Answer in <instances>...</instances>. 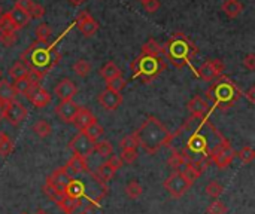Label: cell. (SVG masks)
Masks as SVG:
<instances>
[{
    "label": "cell",
    "mask_w": 255,
    "mask_h": 214,
    "mask_svg": "<svg viewBox=\"0 0 255 214\" xmlns=\"http://www.w3.org/2000/svg\"><path fill=\"white\" fill-rule=\"evenodd\" d=\"M96 203L97 201H91V200L84 201L82 198L81 200H76L75 204H73V207H72V210L67 214H88V212L93 207H96Z\"/></svg>",
    "instance_id": "cell-26"
},
{
    "label": "cell",
    "mask_w": 255,
    "mask_h": 214,
    "mask_svg": "<svg viewBox=\"0 0 255 214\" xmlns=\"http://www.w3.org/2000/svg\"><path fill=\"white\" fill-rule=\"evenodd\" d=\"M34 34H36L37 40H40V42H48V39H49V36H51V28H49V25H48L46 22H42V24H39V25L36 27Z\"/></svg>",
    "instance_id": "cell-39"
},
{
    "label": "cell",
    "mask_w": 255,
    "mask_h": 214,
    "mask_svg": "<svg viewBox=\"0 0 255 214\" xmlns=\"http://www.w3.org/2000/svg\"><path fill=\"white\" fill-rule=\"evenodd\" d=\"M3 31H15L13 22L7 12L0 15V33H3Z\"/></svg>",
    "instance_id": "cell-45"
},
{
    "label": "cell",
    "mask_w": 255,
    "mask_h": 214,
    "mask_svg": "<svg viewBox=\"0 0 255 214\" xmlns=\"http://www.w3.org/2000/svg\"><path fill=\"white\" fill-rule=\"evenodd\" d=\"M227 212H229L227 206L223 201H220V200L212 201L208 206V209H206V213L208 214H227Z\"/></svg>",
    "instance_id": "cell-38"
},
{
    "label": "cell",
    "mask_w": 255,
    "mask_h": 214,
    "mask_svg": "<svg viewBox=\"0 0 255 214\" xmlns=\"http://www.w3.org/2000/svg\"><path fill=\"white\" fill-rule=\"evenodd\" d=\"M16 40H18L16 31H3V33H0V43H1L4 48L13 46Z\"/></svg>",
    "instance_id": "cell-42"
},
{
    "label": "cell",
    "mask_w": 255,
    "mask_h": 214,
    "mask_svg": "<svg viewBox=\"0 0 255 214\" xmlns=\"http://www.w3.org/2000/svg\"><path fill=\"white\" fill-rule=\"evenodd\" d=\"M244 67L248 69L250 71L255 70V54H248V55L244 58Z\"/></svg>",
    "instance_id": "cell-50"
},
{
    "label": "cell",
    "mask_w": 255,
    "mask_h": 214,
    "mask_svg": "<svg viewBox=\"0 0 255 214\" xmlns=\"http://www.w3.org/2000/svg\"><path fill=\"white\" fill-rule=\"evenodd\" d=\"M43 13H45V7L37 4V3H33L31 9L28 12V16L30 18H40V16H43Z\"/></svg>",
    "instance_id": "cell-49"
},
{
    "label": "cell",
    "mask_w": 255,
    "mask_h": 214,
    "mask_svg": "<svg viewBox=\"0 0 255 214\" xmlns=\"http://www.w3.org/2000/svg\"><path fill=\"white\" fill-rule=\"evenodd\" d=\"M16 95H18V94L15 92L12 83H9L6 79H1V80H0V100H1L4 104H7V103H10V101H15Z\"/></svg>",
    "instance_id": "cell-24"
},
{
    "label": "cell",
    "mask_w": 255,
    "mask_h": 214,
    "mask_svg": "<svg viewBox=\"0 0 255 214\" xmlns=\"http://www.w3.org/2000/svg\"><path fill=\"white\" fill-rule=\"evenodd\" d=\"M94 144L96 142H93L85 133L79 131L69 143V149L73 152V155H79L82 158H88L90 155H93L94 152Z\"/></svg>",
    "instance_id": "cell-9"
},
{
    "label": "cell",
    "mask_w": 255,
    "mask_h": 214,
    "mask_svg": "<svg viewBox=\"0 0 255 214\" xmlns=\"http://www.w3.org/2000/svg\"><path fill=\"white\" fill-rule=\"evenodd\" d=\"M64 195L70 200H81L85 197V186L82 185V182L72 179V182L64 191Z\"/></svg>",
    "instance_id": "cell-22"
},
{
    "label": "cell",
    "mask_w": 255,
    "mask_h": 214,
    "mask_svg": "<svg viewBox=\"0 0 255 214\" xmlns=\"http://www.w3.org/2000/svg\"><path fill=\"white\" fill-rule=\"evenodd\" d=\"M105 162H106V164H108L114 171H115V173L123 167V161H121V158H120L118 155H111Z\"/></svg>",
    "instance_id": "cell-47"
},
{
    "label": "cell",
    "mask_w": 255,
    "mask_h": 214,
    "mask_svg": "<svg viewBox=\"0 0 255 214\" xmlns=\"http://www.w3.org/2000/svg\"><path fill=\"white\" fill-rule=\"evenodd\" d=\"M0 74H1V71H0Z\"/></svg>",
    "instance_id": "cell-59"
},
{
    "label": "cell",
    "mask_w": 255,
    "mask_h": 214,
    "mask_svg": "<svg viewBox=\"0 0 255 214\" xmlns=\"http://www.w3.org/2000/svg\"><path fill=\"white\" fill-rule=\"evenodd\" d=\"M133 134L137 140V144L146 153L155 155L161 147L167 144L170 131L163 122H160V119L155 116H148Z\"/></svg>",
    "instance_id": "cell-3"
},
{
    "label": "cell",
    "mask_w": 255,
    "mask_h": 214,
    "mask_svg": "<svg viewBox=\"0 0 255 214\" xmlns=\"http://www.w3.org/2000/svg\"><path fill=\"white\" fill-rule=\"evenodd\" d=\"M27 118V109L18 103L16 100L15 101H10L6 104V109H4V119L12 124V125H19L24 119Z\"/></svg>",
    "instance_id": "cell-12"
},
{
    "label": "cell",
    "mask_w": 255,
    "mask_h": 214,
    "mask_svg": "<svg viewBox=\"0 0 255 214\" xmlns=\"http://www.w3.org/2000/svg\"><path fill=\"white\" fill-rule=\"evenodd\" d=\"M140 1H143V0H140Z\"/></svg>",
    "instance_id": "cell-58"
},
{
    "label": "cell",
    "mask_w": 255,
    "mask_h": 214,
    "mask_svg": "<svg viewBox=\"0 0 255 214\" xmlns=\"http://www.w3.org/2000/svg\"><path fill=\"white\" fill-rule=\"evenodd\" d=\"M64 168L67 170V173L72 176V174H82V173H87L88 171V164H87V159L79 156V155H73L67 164L64 165Z\"/></svg>",
    "instance_id": "cell-20"
},
{
    "label": "cell",
    "mask_w": 255,
    "mask_h": 214,
    "mask_svg": "<svg viewBox=\"0 0 255 214\" xmlns=\"http://www.w3.org/2000/svg\"><path fill=\"white\" fill-rule=\"evenodd\" d=\"M206 95H208V98L211 100V103L214 104L215 109L227 110L241 98L242 91L239 89L236 82H233L230 77L220 76L211 85V88L206 91Z\"/></svg>",
    "instance_id": "cell-5"
},
{
    "label": "cell",
    "mask_w": 255,
    "mask_h": 214,
    "mask_svg": "<svg viewBox=\"0 0 255 214\" xmlns=\"http://www.w3.org/2000/svg\"><path fill=\"white\" fill-rule=\"evenodd\" d=\"M126 86V79L123 76H117L111 80L106 82V89L115 91V92H121Z\"/></svg>",
    "instance_id": "cell-40"
},
{
    "label": "cell",
    "mask_w": 255,
    "mask_h": 214,
    "mask_svg": "<svg viewBox=\"0 0 255 214\" xmlns=\"http://www.w3.org/2000/svg\"><path fill=\"white\" fill-rule=\"evenodd\" d=\"M1 13H3V10H1V6H0V15H1Z\"/></svg>",
    "instance_id": "cell-56"
},
{
    "label": "cell",
    "mask_w": 255,
    "mask_h": 214,
    "mask_svg": "<svg viewBox=\"0 0 255 214\" xmlns=\"http://www.w3.org/2000/svg\"><path fill=\"white\" fill-rule=\"evenodd\" d=\"M235 158H236V150L232 147V144L227 139L220 146H217L209 155L211 162L215 164L220 170L229 168L232 165V162L235 161Z\"/></svg>",
    "instance_id": "cell-7"
},
{
    "label": "cell",
    "mask_w": 255,
    "mask_h": 214,
    "mask_svg": "<svg viewBox=\"0 0 255 214\" xmlns=\"http://www.w3.org/2000/svg\"><path fill=\"white\" fill-rule=\"evenodd\" d=\"M7 13H9V16H10L12 22H13L15 31H18V30L24 28V27L30 22V19H31L25 10H22V9L16 7V6H13V7H12V10H10V12H7Z\"/></svg>",
    "instance_id": "cell-21"
},
{
    "label": "cell",
    "mask_w": 255,
    "mask_h": 214,
    "mask_svg": "<svg viewBox=\"0 0 255 214\" xmlns=\"http://www.w3.org/2000/svg\"><path fill=\"white\" fill-rule=\"evenodd\" d=\"M93 122H96V116L93 115V112L87 107H79L78 109V113L73 119L72 124H75V127L79 130V131H84L85 128H88Z\"/></svg>",
    "instance_id": "cell-19"
},
{
    "label": "cell",
    "mask_w": 255,
    "mask_h": 214,
    "mask_svg": "<svg viewBox=\"0 0 255 214\" xmlns=\"http://www.w3.org/2000/svg\"><path fill=\"white\" fill-rule=\"evenodd\" d=\"M82 133H85V134H87L93 142H97V140L105 134V130H103V127L96 121V122H93L88 128H85Z\"/></svg>",
    "instance_id": "cell-32"
},
{
    "label": "cell",
    "mask_w": 255,
    "mask_h": 214,
    "mask_svg": "<svg viewBox=\"0 0 255 214\" xmlns=\"http://www.w3.org/2000/svg\"><path fill=\"white\" fill-rule=\"evenodd\" d=\"M188 110L191 112V116H208L211 106L209 103L202 97V95H196L193 97L188 103H187Z\"/></svg>",
    "instance_id": "cell-18"
},
{
    "label": "cell",
    "mask_w": 255,
    "mask_h": 214,
    "mask_svg": "<svg viewBox=\"0 0 255 214\" xmlns=\"http://www.w3.org/2000/svg\"><path fill=\"white\" fill-rule=\"evenodd\" d=\"M76 25H78V28L81 30V33H82L85 37H91V36L97 31V28H99L97 21H96L87 10H82V12L78 15V18H76Z\"/></svg>",
    "instance_id": "cell-15"
},
{
    "label": "cell",
    "mask_w": 255,
    "mask_h": 214,
    "mask_svg": "<svg viewBox=\"0 0 255 214\" xmlns=\"http://www.w3.org/2000/svg\"><path fill=\"white\" fill-rule=\"evenodd\" d=\"M236 156H239V159H241L244 164H251V162L255 159V152L253 147H250V146H244V147L236 153Z\"/></svg>",
    "instance_id": "cell-36"
},
{
    "label": "cell",
    "mask_w": 255,
    "mask_h": 214,
    "mask_svg": "<svg viewBox=\"0 0 255 214\" xmlns=\"http://www.w3.org/2000/svg\"><path fill=\"white\" fill-rule=\"evenodd\" d=\"M94 152H97V155H100L102 158H109L111 155H114V147L108 140H103L94 144Z\"/></svg>",
    "instance_id": "cell-34"
},
{
    "label": "cell",
    "mask_w": 255,
    "mask_h": 214,
    "mask_svg": "<svg viewBox=\"0 0 255 214\" xmlns=\"http://www.w3.org/2000/svg\"><path fill=\"white\" fill-rule=\"evenodd\" d=\"M33 3H34L33 0H15V6L19 7V9H22V10H25L27 13L30 12Z\"/></svg>",
    "instance_id": "cell-51"
},
{
    "label": "cell",
    "mask_w": 255,
    "mask_h": 214,
    "mask_svg": "<svg viewBox=\"0 0 255 214\" xmlns=\"http://www.w3.org/2000/svg\"><path fill=\"white\" fill-rule=\"evenodd\" d=\"M21 214H28V213H21Z\"/></svg>",
    "instance_id": "cell-57"
},
{
    "label": "cell",
    "mask_w": 255,
    "mask_h": 214,
    "mask_svg": "<svg viewBox=\"0 0 255 214\" xmlns=\"http://www.w3.org/2000/svg\"><path fill=\"white\" fill-rule=\"evenodd\" d=\"M137 150H130V149H127V150H121V155H120V158H121V161L123 162H126V164H133L136 159H137Z\"/></svg>",
    "instance_id": "cell-46"
},
{
    "label": "cell",
    "mask_w": 255,
    "mask_h": 214,
    "mask_svg": "<svg viewBox=\"0 0 255 214\" xmlns=\"http://www.w3.org/2000/svg\"><path fill=\"white\" fill-rule=\"evenodd\" d=\"M167 165L175 171V173H182L185 168H187V165H188V162L179 155V153H176V152H172V155L169 156V159H167Z\"/></svg>",
    "instance_id": "cell-25"
},
{
    "label": "cell",
    "mask_w": 255,
    "mask_h": 214,
    "mask_svg": "<svg viewBox=\"0 0 255 214\" xmlns=\"http://www.w3.org/2000/svg\"><path fill=\"white\" fill-rule=\"evenodd\" d=\"M91 64L87 61V60H78L75 64H73V71L78 74V76H81V77H85V76H88L90 74V71H91Z\"/></svg>",
    "instance_id": "cell-35"
},
{
    "label": "cell",
    "mask_w": 255,
    "mask_h": 214,
    "mask_svg": "<svg viewBox=\"0 0 255 214\" xmlns=\"http://www.w3.org/2000/svg\"><path fill=\"white\" fill-rule=\"evenodd\" d=\"M205 192H206V195H209V197H212V198H218V197L224 192V186H223L221 183H218L217 180H212V182L206 186Z\"/></svg>",
    "instance_id": "cell-41"
},
{
    "label": "cell",
    "mask_w": 255,
    "mask_h": 214,
    "mask_svg": "<svg viewBox=\"0 0 255 214\" xmlns=\"http://www.w3.org/2000/svg\"><path fill=\"white\" fill-rule=\"evenodd\" d=\"M191 186L193 185L184 177L182 173H173L164 180V189L172 198H176V200L182 198L190 191Z\"/></svg>",
    "instance_id": "cell-8"
},
{
    "label": "cell",
    "mask_w": 255,
    "mask_h": 214,
    "mask_svg": "<svg viewBox=\"0 0 255 214\" xmlns=\"http://www.w3.org/2000/svg\"><path fill=\"white\" fill-rule=\"evenodd\" d=\"M224 140L208 116H190L175 133H170L166 147L179 153L188 164H196L209 158L211 152Z\"/></svg>",
    "instance_id": "cell-1"
},
{
    "label": "cell",
    "mask_w": 255,
    "mask_h": 214,
    "mask_svg": "<svg viewBox=\"0 0 255 214\" xmlns=\"http://www.w3.org/2000/svg\"><path fill=\"white\" fill-rule=\"evenodd\" d=\"M120 147H121V150H127V149H130V150H137L139 144H137V140H136L134 134L126 136V137L120 142Z\"/></svg>",
    "instance_id": "cell-43"
},
{
    "label": "cell",
    "mask_w": 255,
    "mask_h": 214,
    "mask_svg": "<svg viewBox=\"0 0 255 214\" xmlns=\"http://www.w3.org/2000/svg\"><path fill=\"white\" fill-rule=\"evenodd\" d=\"M13 150V142L12 139L6 134L0 131V156H7L10 155V152Z\"/></svg>",
    "instance_id": "cell-30"
},
{
    "label": "cell",
    "mask_w": 255,
    "mask_h": 214,
    "mask_svg": "<svg viewBox=\"0 0 255 214\" xmlns=\"http://www.w3.org/2000/svg\"><path fill=\"white\" fill-rule=\"evenodd\" d=\"M69 3L73 6H81L82 3H85V0H69Z\"/></svg>",
    "instance_id": "cell-54"
},
{
    "label": "cell",
    "mask_w": 255,
    "mask_h": 214,
    "mask_svg": "<svg viewBox=\"0 0 255 214\" xmlns=\"http://www.w3.org/2000/svg\"><path fill=\"white\" fill-rule=\"evenodd\" d=\"M197 51V46L184 33H173L166 45L161 46V54L164 60H167L172 66L178 69L188 66Z\"/></svg>",
    "instance_id": "cell-4"
},
{
    "label": "cell",
    "mask_w": 255,
    "mask_h": 214,
    "mask_svg": "<svg viewBox=\"0 0 255 214\" xmlns=\"http://www.w3.org/2000/svg\"><path fill=\"white\" fill-rule=\"evenodd\" d=\"M142 194H143V189H142V186H140L139 182L131 180V182L127 183V186H126V195L130 200H137Z\"/></svg>",
    "instance_id": "cell-33"
},
{
    "label": "cell",
    "mask_w": 255,
    "mask_h": 214,
    "mask_svg": "<svg viewBox=\"0 0 255 214\" xmlns=\"http://www.w3.org/2000/svg\"><path fill=\"white\" fill-rule=\"evenodd\" d=\"M9 76L13 79V80H18V79H22L25 76H28V69L21 63V61H15L10 69H9Z\"/></svg>",
    "instance_id": "cell-28"
},
{
    "label": "cell",
    "mask_w": 255,
    "mask_h": 214,
    "mask_svg": "<svg viewBox=\"0 0 255 214\" xmlns=\"http://www.w3.org/2000/svg\"><path fill=\"white\" fill-rule=\"evenodd\" d=\"M142 54H149V55H163V54H161V46H160L154 39H149V40L142 46Z\"/></svg>",
    "instance_id": "cell-37"
},
{
    "label": "cell",
    "mask_w": 255,
    "mask_h": 214,
    "mask_svg": "<svg viewBox=\"0 0 255 214\" xmlns=\"http://www.w3.org/2000/svg\"><path fill=\"white\" fill-rule=\"evenodd\" d=\"M12 86H13V89H15L16 94L25 95V94L34 86V83L28 79V76H25V77H22V79L15 80V83H12Z\"/></svg>",
    "instance_id": "cell-29"
},
{
    "label": "cell",
    "mask_w": 255,
    "mask_h": 214,
    "mask_svg": "<svg viewBox=\"0 0 255 214\" xmlns=\"http://www.w3.org/2000/svg\"><path fill=\"white\" fill-rule=\"evenodd\" d=\"M60 58L61 55L55 45L36 40L33 45H30V48H27L21 54L19 61L28 69V71H34L45 76L60 63Z\"/></svg>",
    "instance_id": "cell-2"
},
{
    "label": "cell",
    "mask_w": 255,
    "mask_h": 214,
    "mask_svg": "<svg viewBox=\"0 0 255 214\" xmlns=\"http://www.w3.org/2000/svg\"><path fill=\"white\" fill-rule=\"evenodd\" d=\"M99 103L106 109V110H117L121 103H123V95L121 92H115L111 89H105L99 95Z\"/></svg>",
    "instance_id": "cell-16"
},
{
    "label": "cell",
    "mask_w": 255,
    "mask_h": 214,
    "mask_svg": "<svg viewBox=\"0 0 255 214\" xmlns=\"http://www.w3.org/2000/svg\"><path fill=\"white\" fill-rule=\"evenodd\" d=\"M4 109H6V104L0 100V122L4 119Z\"/></svg>",
    "instance_id": "cell-53"
},
{
    "label": "cell",
    "mask_w": 255,
    "mask_h": 214,
    "mask_svg": "<svg viewBox=\"0 0 255 214\" xmlns=\"http://www.w3.org/2000/svg\"><path fill=\"white\" fill-rule=\"evenodd\" d=\"M78 109H79V106L73 100H66V101H60V104H57L55 113L64 124H72L78 113Z\"/></svg>",
    "instance_id": "cell-14"
},
{
    "label": "cell",
    "mask_w": 255,
    "mask_h": 214,
    "mask_svg": "<svg viewBox=\"0 0 255 214\" xmlns=\"http://www.w3.org/2000/svg\"><path fill=\"white\" fill-rule=\"evenodd\" d=\"M142 4H143V9H145L146 12L154 13V12H157L158 7H160V0H143Z\"/></svg>",
    "instance_id": "cell-48"
},
{
    "label": "cell",
    "mask_w": 255,
    "mask_h": 214,
    "mask_svg": "<svg viewBox=\"0 0 255 214\" xmlns=\"http://www.w3.org/2000/svg\"><path fill=\"white\" fill-rule=\"evenodd\" d=\"M34 214H48V213H46L45 210H37V212H36Z\"/></svg>",
    "instance_id": "cell-55"
},
{
    "label": "cell",
    "mask_w": 255,
    "mask_h": 214,
    "mask_svg": "<svg viewBox=\"0 0 255 214\" xmlns=\"http://www.w3.org/2000/svg\"><path fill=\"white\" fill-rule=\"evenodd\" d=\"M100 76L108 82V80H111V79H114V77H117V76H121V70L118 69V66H117L115 63L109 61V63H106V64L102 67Z\"/></svg>",
    "instance_id": "cell-27"
},
{
    "label": "cell",
    "mask_w": 255,
    "mask_h": 214,
    "mask_svg": "<svg viewBox=\"0 0 255 214\" xmlns=\"http://www.w3.org/2000/svg\"><path fill=\"white\" fill-rule=\"evenodd\" d=\"M255 86H251V88H250V91H248V92H247V98H248V100H250V103H251V104H254L255 103Z\"/></svg>",
    "instance_id": "cell-52"
},
{
    "label": "cell",
    "mask_w": 255,
    "mask_h": 214,
    "mask_svg": "<svg viewBox=\"0 0 255 214\" xmlns=\"http://www.w3.org/2000/svg\"><path fill=\"white\" fill-rule=\"evenodd\" d=\"M182 174H184V177H185L191 185H193V183H194V182L202 176V173H200V171H199L193 164H188V165H187V168L182 171Z\"/></svg>",
    "instance_id": "cell-44"
},
{
    "label": "cell",
    "mask_w": 255,
    "mask_h": 214,
    "mask_svg": "<svg viewBox=\"0 0 255 214\" xmlns=\"http://www.w3.org/2000/svg\"><path fill=\"white\" fill-rule=\"evenodd\" d=\"M33 131H34V134H36L37 137L45 139V137H48V136L51 134L52 130H51V125H49L45 119H39L37 122H34Z\"/></svg>",
    "instance_id": "cell-31"
},
{
    "label": "cell",
    "mask_w": 255,
    "mask_h": 214,
    "mask_svg": "<svg viewBox=\"0 0 255 214\" xmlns=\"http://www.w3.org/2000/svg\"><path fill=\"white\" fill-rule=\"evenodd\" d=\"M24 97H25L33 106H36V107H39V109H43V107L48 106L49 101H51L49 92H48L45 88H42L40 85H34Z\"/></svg>",
    "instance_id": "cell-13"
},
{
    "label": "cell",
    "mask_w": 255,
    "mask_h": 214,
    "mask_svg": "<svg viewBox=\"0 0 255 214\" xmlns=\"http://www.w3.org/2000/svg\"><path fill=\"white\" fill-rule=\"evenodd\" d=\"M221 9L229 18H238L244 10V4L239 0H226L223 3Z\"/></svg>",
    "instance_id": "cell-23"
},
{
    "label": "cell",
    "mask_w": 255,
    "mask_h": 214,
    "mask_svg": "<svg viewBox=\"0 0 255 214\" xmlns=\"http://www.w3.org/2000/svg\"><path fill=\"white\" fill-rule=\"evenodd\" d=\"M130 67L134 79H140L142 82L148 83L166 70V60L163 55L140 54L133 60Z\"/></svg>",
    "instance_id": "cell-6"
},
{
    "label": "cell",
    "mask_w": 255,
    "mask_h": 214,
    "mask_svg": "<svg viewBox=\"0 0 255 214\" xmlns=\"http://www.w3.org/2000/svg\"><path fill=\"white\" fill-rule=\"evenodd\" d=\"M54 92L60 98V101H66V100H72L78 94V86L70 79H63L55 85Z\"/></svg>",
    "instance_id": "cell-17"
},
{
    "label": "cell",
    "mask_w": 255,
    "mask_h": 214,
    "mask_svg": "<svg viewBox=\"0 0 255 214\" xmlns=\"http://www.w3.org/2000/svg\"><path fill=\"white\" fill-rule=\"evenodd\" d=\"M224 71V63L221 60H209V61H205L199 70H197V74L206 80V82H211L217 77H220Z\"/></svg>",
    "instance_id": "cell-10"
},
{
    "label": "cell",
    "mask_w": 255,
    "mask_h": 214,
    "mask_svg": "<svg viewBox=\"0 0 255 214\" xmlns=\"http://www.w3.org/2000/svg\"><path fill=\"white\" fill-rule=\"evenodd\" d=\"M70 182H72V176L67 173V170H66L64 167H60V168L55 170L51 176H48L45 185L49 186V188L54 189V191L64 192Z\"/></svg>",
    "instance_id": "cell-11"
}]
</instances>
